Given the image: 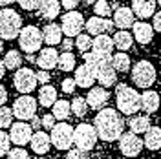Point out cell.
I'll return each instance as SVG.
<instances>
[{
    "instance_id": "32",
    "label": "cell",
    "mask_w": 161,
    "mask_h": 159,
    "mask_svg": "<svg viewBox=\"0 0 161 159\" xmlns=\"http://www.w3.org/2000/svg\"><path fill=\"white\" fill-rule=\"evenodd\" d=\"M22 55H20V51L17 50H9L6 55H4V66H6V70H19L20 66H22Z\"/></svg>"
},
{
    "instance_id": "6",
    "label": "cell",
    "mask_w": 161,
    "mask_h": 159,
    "mask_svg": "<svg viewBox=\"0 0 161 159\" xmlns=\"http://www.w3.org/2000/svg\"><path fill=\"white\" fill-rule=\"evenodd\" d=\"M97 139H99V135L95 132V126H92L88 123H82L79 126H75V130H73V143L79 150L90 152L95 146Z\"/></svg>"
},
{
    "instance_id": "5",
    "label": "cell",
    "mask_w": 161,
    "mask_h": 159,
    "mask_svg": "<svg viewBox=\"0 0 161 159\" xmlns=\"http://www.w3.org/2000/svg\"><path fill=\"white\" fill-rule=\"evenodd\" d=\"M19 46L22 51L26 53H35V51L40 50L42 46V31L37 28V26H24L19 33Z\"/></svg>"
},
{
    "instance_id": "45",
    "label": "cell",
    "mask_w": 161,
    "mask_h": 159,
    "mask_svg": "<svg viewBox=\"0 0 161 159\" xmlns=\"http://www.w3.org/2000/svg\"><path fill=\"white\" fill-rule=\"evenodd\" d=\"M152 17H154V20H152V28H154V31H159L161 33V11L154 13Z\"/></svg>"
},
{
    "instance_id": "16",
    "label": "cell",
    "mask_w": 161,
    "mask_h": 159,
    "mask_svg": "<svg viewBox=\"0 0 161 159\" xmlns=\"http://www.w3.org/2000/svg\"><path fill=\"white\" fill-rule=\"evenodd\" d=\"M108 99H110V93L103 88V86H99V88H90L88 95H86V102H88V106L93 108V110L103 108V106L108 102Z\"/></svg>"
},
{
    "instance_id": "20",
    "label": "cell",
    "mask_w": 161,
    "mask_h": 159,
    "mask_svg": "<svg viewBox=\"0 0 161 159\" xmlns=\"http://www.w3.org/2000/svg\"><path fill=\"white\" fill-rule=\"evenodd\" d=\"M30 145H31V150H33L35 154H40V156H42V154H48V150H50V146H51V139L46 132L37 130V132L31 135Z\"/></svg>"
},
{
    "instance_id": "9",
    "label": "cell",
    "mask_w": 161,
    "mask_h": 159,
    "mask_svg": "<svg viewBox=\"0 0 161 159\" xmlns=\"http://www.w3.org/2000/svg\"><path fill=\"white\" fill-rule=\"evenodd\" d=\"M11 110H13V115L19 121H28L37 113V101L30 93H22L20 97L15 99Z\"/></svg>"
},
{
    "instance_id": "35",
    "label": "cell",
    "mask_w": 161,
    "mask_h": 159,
    "mask_svg": "<svg viewBox=\"0 0 161 159\" xmlns=\"http://www.w3.org/2000/svg\"><path fill=\"white\" fill-rule=\"evenodd\" d=\"M70 104H71V112L75 113V117H84V115H86V112H88V102H86L84 97H75Z\"/></svg>"
},
{
    "instance_id": "56",
    "label": "cell",
    "mask_w": 161,
    "mask_h": 159,
    "mask_svg": "<svg viewBox=\"0 0 161 159\" xmlns=\"http://www.w3.org/2000/svg\"><path fill=\"white\" fill-rule=\"evenodd\" d=\"M156 2H158V4H159V6H161V0H156Z\"/></svg>"
},
{
    "instance_id": "38",
    "label": "cell",
    "mask_w": 161,
    "mask_h": 159,
    "mask_svg": "<svg viewBox=\"0 0 161 159\" xmlns=\"http://www.w3.org/2000/svg\"><path fill=\"white\" fill-rule=\"evenodd\" d=\"M92 42H93V39H90V35H86V33H79L77 39H75V46H77V50L79 51L86 53V51H90Z\"/></svg>"
},
{
    "instance_id": "14",
    "label": "cell",
    "mask_w": 161,
    "mask_h": 159,
    "mask_svg": "<svg viewBox=\"0 0 161 159\" xmlns=\"http://www.w3.org/2000/svg\"><path fill=\"white\" fill-rule=\"evenodd\" d=\"M57 62H59V51L53 46L40 50L39 57H37V64H39L40 70H51L57 66Z\"/></svg>"
},
{
    "instance_id": "52",
    "label": "cell",
    "mask_w": 161,
    "mask_h": 159,
    "mask_svg": "<svg viewBox=\"0 0 161 159\" xmlns=\"http://www.w3.org/2000/svg\"><path fill=\"white\" fill-rule=\"evenodd\" d=\"M26 60H28V62H31V64H33V62H37V57H35L33 53H28V55H26Z\"/></svg>"
},
{
    "instance_id": "22",
    "label": "cell",
    "mask_w": 161,
    "mask_h": 159,
    "mask_svg": "<svg viewBox=\"0 0 161 159\" xmlns=\"http://www.w3.org/2000/svg\"><path fill=\"white\" fill-rule=\"evenodd\" d=\"M117 71L114 70V66L108 64V66H103L101 70L95 71V80L99 82L103 88H110L115 84V80H117V75H115Z\"/></svg>"
},
{
    "instance_id": "13",
    "label": "cell",
    "mask_w": 161,
    "mask_h": 159,
    "mask_svg": "<svg viewBox=\"0 0 161 159\" xmlns=\"http://www.w3.org/2000/svg\"><path fill=\"white\" fill-rule=\"evenodd\" d=\"M84 28L88 35H101V33H112L115 24L114 20H108L106 17H92L84 22Z\"/></svg>"
},
{
    "instance_id": "34",
    "label": "cell",
    "mask_w": 161,
    "mask_h": 159,
    "mask_svg": "<svg viewBox=\"0 0 161 159\" xmlns=\"http://www.w3.org/2000/svg\"><path fill=\"white\" fill-rule=\"evenodd\" d=\"M59 70L62 71H71L75 70V55L71 51H62L59 55V62H57Z\"/></svg>"
},
{
    "instance_id": "51",
    "label": "cell",
    "mask_w": 161,
    "mask_h": 159,
    "mask_svg": "<svg viewBox=\"0 0 161 159\" xmlns=\"http://www.w3.org/2000/svg\"><path fill=\"white\" fill-rule=\"evenodd\" d=\"M4 75H6V66H4V60L0 59V80H2Z\"/></svg>"
},
{
    "instance_id": "36",
    "label": "cell",
    "mask_w": 161,
    "mask_h": 159,
    "mask_svg": "<svg viewBox=\"0 0 161 159\" xmlns=\"http://www.w3.org/2000/svg\"><path fill=\"white\" fill-rule=\"evenodd\" d=\"M93 11H95V15L97 17H110L112 15V6L108 0H95V4H93Z\"/></svg>"
},
{
    "instance_id": "19",
    "label": "cell",
    "mask_w": 161,
    "mask_h": 159,
    "mask_svg": "<svg viewBox=\"0 0 161 159\" xmlns=\"http://www.w3.org/2000/svg\"><path fill=\"white\" fill-rule=\"evenodd\" d=\"M156 0H132V11L139 19H148L156 13Z\"/></svg>"
},
{
    "instance_id": "31",
    "label": "cell",
    "mask_w": 161,
    "mask_h": 159,
    "mask_svg": "<svg viewBox=\"0 0 161 159\" xmlns=\"http://www.w3.org/2000/svg\"><path fill=\"white\" fill-rule=\"evenodd\" d=\"M51 113H53L55 119H59V121L68 119L71 113V104L68 101H55V104L51 106Z\"/></svg>"
},
{
    "instance_id": "8",
    "label": "cell",
    "mask_w": 161,
    "mask_h": 159,
    "mask_svg": "<svg viewBox=\"0 0 161 159\" xmlns=\"http://www.w3.org/2000/svg\"><path fill=\"white\" fill-rule=\"evenodd\" d=\"M37 73L31 70V68H22L20 66L19 70H15V75H13V86L17 91L20 93H31L33 90L37 88Z\"/></svg>"
},
{
    "instance_id": "18",
    "label": "cell",
    "mask_w": 161,
    "mask_h": 159,
    "mask_svg": "<svg viewBox=\"0 0 161 159\" xmlns=\"http://www.w3.org/2000/svg\"><path fill=\"white\" fill-rule=\"evenodd\" d=\"M114 24L119 28V30H128L134 26V11L130 8H115L114 11Z\"/></svg>"
},
{
    "instance_id": "29",
    "label": "cell",
    "mask_w": 161,
    "mask_h": 159,
    "mask_svg": "<svg viewBox=\"0 0 161 159\" xmlns=\"http://www.w3.org/2000/svg\"><path fill=\"white\" fill-rule=\"evenodd\" d=\"M148 126H150V119L147 115H134V117L128 119V128H130V132L137 134V135L139 134H145L148 130Z\"/></svg>"
},
{
    "instance_id": "26",
    "label": "cell",
    "mask_w": 161,
    "mask_h": 159,
    "mask_svg": "<svg viewBox=\"0 0 161 159\" xmlns=\"http://www.w3.org/2000/svg\"><path fill=\"white\" fill-rule=\"evenodd\" d=\"M143 145L148 150H159L161 148V128L159 126H148V130L145 132Z\"/></svg>"
},
{
    "instance_id": "4",
    "label": "cell",
    "mask_w": 161,
    "mask_h": 159,
    "mask_svg": "<svg viewBox=\"0 0 161 159\" xmlns=\"http://www.w3.org/2000/svg\"><path fill=\"white\" fill-rule=\"evenodd\" d=\"M156 68L152 66L148 60H139V62H136L134 64V68H132V82L137 86V88H145L148 90L156 82Z\"/></svg>"
},
{
    "instance_id": "30",
    "label": "cell",
    "mask_w": 161,
    "mask_h": 159,
    "mask_svg": "<svg viewBox=\"0 0 161 159\" xmlns=\"http://www.w3.org/2000/svg\"><path fill=\"white\" fill-rule=\"evenodd\" d=\"M112 39H114V46H115L117 50H121V51L130 50L132 42H134V37H132L126 30H119L114 37H112Z\"/></svg>"
},
{
    "instance_id": "48",
    "label": "cell",
    "mask_w": 161,
    "mask_h": 159,
    "mask_svg": "<svg viewBox=\"0 0 161 159\" xmlns=\"http://www.w3.org/2000/svg\"><path fill=\"white\" fill-rule=\"evenodd\" d=\"M73 44H75V42H73L71 39H62L60 40V46H62V50L64 51H70L71 48H73Z\"/></svg>"
},
{
    "instance_id": "33",
    "label": "cell",
    "mask_w": 161,
    "mask_h": 159,
    "mask_svg": "<svg viewBox=\"0 0 161 159\" xmlns=\"http://www.w3.org/2000/svg\"><path fill=\"white\" fill-rule=\"evenodd\" d=\"M112 66H114V70L115 71L125 73V71L130 70V66H132L130 57H128L126 53H115V55L112 57Z\"/></svg>"
},
{
    "instance_id": "1",
    "label": "cell",
    "mask_w": 161,
    "mask_h": 159,
    "mask_svg": "<svg viewBox=\"0 0 161 159\" xmlns=\"http://www.w3.org/2000/svg\"><path fill=\"white\" fill-rule=\"evenodd\" d=\"M95 132L103 141H117L121 134L125 132V121L119 115V112L114 108H103L95 115L93 121Z\"/></svg>"
},
{
    "instance_id": "27",
    "label": "cell",
    "mask_w": 161,
    "mask_h": 159,
    "mask_svg": "<svg viewBox=\"0 0 161 159\" xmlns=\"http://www.w3.org/2000/svg\"><path fill=\"white\" fill-rule=\"evenodd\" d=\"M92 48H93V51H101V53H108L110 55L112 50H114V39L108 33L95 35V39L92 42Z\"/></svg>"
},
{
    "instance_id": "53",
    "label": "cell",
    "mask_w": 161,
    "mask_h": 159,
    "mask_svg": "<svg viewBox=\"0 0 161 159\" xmlns=\"http://www.w3.org/2000/svg\"><path fill=\"white\" fill-rule=\"evenodd\" d=\"M13 2H17V0H0V6H9V4H13Z\"/></svg>"
},
{
    "instance_id": "44",
    "label": "cell",
    "mask_w": 161,
    "mask_h": 159,
    "mask_svg": "<svg viewBox=\"0 0 161 159\" xmlns=\"http://www.w3.org/2000/svg\"><path fill=\"white\" fill-rule=\"evenodd\" d=\"M40 121H42V128H46V130H51L55 126V117H53V113H46Z\"/></svg>"
},
{
    "instance_id": "40",
    "label": "cell",
    "mask_w": 161,
    "mask_h": 159,
    "mask_svg": "<svg viewBox=\"0 0 161 159\" xmlns=\"http://www.w3.org/2000/svg\"><path fill=\"white\" fill-rule=\"evenodd\" d=\"M8 159H30V154L22 148V146H17V148H13L8 152Z\"/></svg>"
},
{
    "instance_id": "23",
    "label": "cell",
    "mask_w": 161,
    "mask_h": 159,
    "mask_svg": "<svg viewBox=\"0 0 161 159\" xmlns=\"http://www.w3.org/2000/svg\"><path fill=\"white\" fill-rule=\"evenodd\" d=\"M62 30H60L59 24H46L44 30H42V40L48 44V46H55V44H60L62 40Z\"/></svg>"
},
{
    "instance_id": "46",
    "label": "cell",
    "mask_w": 161,
    "mask_h": 159,
    "mask_svg": "<svg viewBox=\"0 0 161 159\" xmlns=\"http://www.w3.org/2000/svg\"><path fill=\"white\" fill-rule=\"evenodd\" d=\"M79 2L80 0H60V6L64 8V9H75L77 6H79Z\"/></svg>"
},
{
    "instance_id": "17",
    "label": "cell",
    "mask_w": 161,
    "mask_h": 159,
    "mask_svg": "<svg viewBox=\"0 0 161 159\" xmlns=\"http://www.w3.org/2000/svg\"><path fill=\"white\" fill-rule=\"evenodd\" d=\"M84 64H88L93 71H97L103 66L112 64V55L101 53V51H90V53H84Z\"/></svg>"
},
{
    "instance_id": "12",
    "label": "cell",
    "mask_w": 161,
    "mask_h": 159,
    "mask_svg": "<svg viewBox=\"0 0 161 159\" xmlns=\"http://www.w3.org/2000/svg\"><path fill=\"white\" fill-rule=\"evenodd\" d=\"M9 128H11L9 139H11L13 145H17V146H24V145H28V143L31 141V135H33V128H31V124L24 123V121H19V123L11 124Z\"/></svg>"
},
{
    "instance_id": "43",
    "label": "cell",
    "mask_w": 161,
    "mask_h": 159,
    "mask_svg": "<svg viewBox=\"0 0 161 159\" xmlns=\"http://www.w3.org/2000/svg\"><path fill=\"white\" fill-rule=\"evenodd\" d=\"M75 79H64L62 82H60V88H62V91L64 93H71V91H75Z\"/></svg>"
},
{
    "instance_id": "47",
    "label": "cell",
    "mask_w": 161,
    "mask_h": 159,
    "mask_svg": "<svg viewBox=\"0 0 161 159\" xmlns=\"http://www.w3.org/2000/svg\"><path fill=\"white\" fill-rule=\"evenodd\" d=\"M37 80H39V82H42V84L50 82V71H48V70H40V71H37Z\"/></svg>"
},
{
    "instance_id": "55",
    "label": "cell",
    "mask_w": 161,
    "mask_h": 159,
    "mask_svg": "<svg viewBox=\"0 0 161 159\" xmlns=\"http://www.w3.org/2000/svg\"><path fill=\"white\" fill-rule=\"evenodd\" d=\"M82 2H84V4H88V6H90V4H95V0H82Z\"/></svg>"
},
{
    "instance_id": "25",
    "label": "cell",
    "mask_w": 161,
    "mask_h": 159,
    "mask_svg": "<svg viewBox=\"0 0 161 159\" xmlns=\"http://www.w3.org/2000/svg\"><path fill=\"white\" fill-rule=\"evenodd\" d=\"M39 13H40V17L46 20H53L55 17H59V13H60L59 0H42L39 6Z\"/></svg>"
},
{
    "instance_id": "37",
    "label": "cell",
    "mask_w": 161,
    "mask_h": 159,
    "mask_svg": "<svg viewBox=\"0 0 161 159\" xmlns=\"http://www.w3.org/2000/svg\"><path fill=\"white\" fill-rule=\"evenodd\" d=\"M13 110L8 108V106H0V130L8 128L13 124Z\"/></svg>"
},
{
    "instance_id": "10",
    "label": "cell",
    "mask_w": 161,
    "mask_h": 159,
    "mask_svg": "<svg viewBox=\"0 0 161 159\" xmlns=\"http://www.w3.org/2000/svg\"><path fill=\"white\" fill-rule=\"evenodd\" d=\"M82 28H84V19H82V15H80L79 11L71 9L62 15V19H60V30H62V33L66 37H77L82 31Z\"/></svg>"
},
{
    "instance_id": "49",
    "label": "cell",
    "mask_w": 161,
    "mask_h": 159,
    "mask_svg": "<svg viewBox=\"0 0 161 159\" xmlns=\"http://www.w3.org/2000/svg\"><path fill=\"white\" fill-rule=\"evenodd\" d=\"M6 101H8V90H6V86L0 84V106H4Z\"/></svg>"
},
{
    "instance_id": "39",
    "label": "cell",
    "mask_w": 161,
    "mask_h": 159,
    "mask_svg": "<svg viewBox=\"0 0 161 159\" xmlns=\"http://www.w3.org/2000/svg\"><path fill=\"white\" fill-rule=\"evenodd\" d=\"M9 150H11L9 134H6L4 130H0V157H2V156H8Z\"/></svg>"
},
{
    "instance_id": "42",
    "label": "cell",
    "mask_w": 161,
    "mask_h": 159,
    "mask_svg": "<svg viewBox=\"0 0 161 159\" xmlns=\"http://www.w3.org/2000/svg\"><path fill=\"white\" fill-rule=\"evenodd\" d=\"M66 159H88V156H86L84 150H79L77 146H75V150H68Z\"/></svg>"
},
{
    "instance_id": "50",
    "label": "cell",
    "mask_w": 161,
    "mask_h": 159,
    "mask_svg": "<svg viewBox=\"0 0 161 159\" xmlns=\"http://www.w3.org/2000/svg\"><path fill=\"white\" fill-rule=\"evenodd\" d=\"M31 128H33V130H40V128H42V121H40L37 115H33V117H31Z\"/></svg>"
},
{
    "instance_id": "2",
    "label": "cell",
    "mask_w": 161,
    "mask_h": 159,
    "mask_svg": "<svg viewBox=\"0 0 161 159\" xmlns=\"http://www.w3.org/2000/svg\"><path fill=\"white\" fill-rule=\"evenodd\" d=\"M115 104L121 113L125 115H134L136 112L141 110V95L128 84L119 82L115 86Z\"/></svg>"
},
{
    "instance_id": "3",
    "label": "cell",
    "mask_w": 161,
    "mask_h": 159,
    "mask_svg": "<svg viewBox=\"0 0 161 159\" xmlns=\"http://www.w3.org/2000/svg\"><path fill=\"white\" fill-rule=\"evenodd\" d=\"M22 30V17L11 8L0 9V37L4 40H15Z\"/></svg>"
},
{
    "instance_id": "11",
    "label": "cell",
    "mask_w": 161,
    "mask_h": 159,
    "mask_svg": "<svg viewBox=\"0 0 161 159\" xmlns=\"http://www.w3.org/2000/svg\"><path fill=\"white\" fill-rule=\"evenodd\" d=\"M143 139H141L137 134H134V132H123L119 137V150L123 156H126V157H136V156H139L141 150H143Z\"/></svg>"
},
{
    "instance_id": "41",
    "label": "cell",
    "mask_w": 161,
    "mask_h": 159,
    "mask_svg": "<svg viewBox=\"0 0 161 159\" xmlns=\"http://www.w3.org/2000/svg\"><path fill=\"white\" fill-rule=\"evenodd\" d=\"M17 2H19V6L22 8V9L35 11V9H39V6H40L42 0H17Z\"/></svg>"
},
{
    "instance_id": "54",
    "label": "cell",
    "mask_w": 161,
    "mask_h": 159,
    "mask_svg": "<svg viewBox=\"0 0 161 159\" xmlns=\"http://www.w3.org/2000/svg\"><path fill=\"white\" fill-rule=\"evenodd\" d=\"M2 51H4V39L0 37V53H2Z\"/></svg>"
},
{
    "instance_id": "24",
    "label": "cell",
    "mask_w": 161,
    "mask_h": 159,
    "mask_svg": "<svg viewBox=\"0 0 161 159\" xmlns=\"http://www.w3.org/2000/svg\"><path fill=\"white\" fill-rule=\"evenodd\" d=\"M158 108H159V95L154 90H147L141 95V110L147 113H154L158 112Z\"/></svg>"
},
{
    "instance_id": "7",
    "label": "cell",
    "mask_w": 161,
    "mask_h": 159,
    "mask_svg": "<svg viewBox=\"0 0 161 159\" xmlns=\"http://www.w3.org/2000/svg\"><path fill=\"white\" fill-rule=\"evenodd\" d=\"M51 145L57 150H70L73 145V126L68 123H59L51 128Z\"/></svg>"
},
{
    "instance_id": "15",
    "label": "cell",
    "mask_w": 161,
    "mask_h": 159,
    "mask_svg": "<svg viewBox=\"0 0 161 159\" xmlns=\"http://www.w3.org/2000/svg\"><path fill=\"white\" fill-rule=\"evenodd\" d=\"M75 84L79 88H92L95 82V71L92 70L88 64H82L79 68H75Z\"/></svg>"
},
{
    "instance_id": "21",
    "label": "cell",
    "mask_w": 161,
    "mask_h": 159,
    "mask_svg": "<svg viewBox=\"0 0 161 159\" xmlns=\"http://www.w3.org/2000/svg\"><path fill=\"white\" fill-rule=\"evenodd\" d=\"M134 39L137 40L139 44H148L152 39H154V28L152 24H147V22H134Z\"/></svg>"
},
{
    "instance_id": "28",
    "label": "cell",
    "mask_w": 161,
    "mask_h": 159,
    "mask_svg": "<svg viewBox=\"0 0 161 159\" xmlns=\"http://www.w3.org/2000/svg\"><path fill=\"white\" fill-rule=\"evenodd\" d=\"M55 101H57V90L50 84H44L39 90V104H42L44 108H50L55 104Z\"/></svg>"
}]
</instances>
